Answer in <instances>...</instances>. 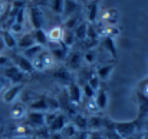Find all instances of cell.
Masks as SVG:
<instances>
[{
	"label": "cell",
	"mask_w": 148,
	"mask_h": 139,
	"mask_svg": "<svg viewBox=\"0 0 148 139\" xmlns=\"http://www.w3.org/2000/svg\"><path fill=\"white\" fill-rule=\"evenodd\" d=\"M138 128V121H125V122H112V129L119 136V139L131 138Z\"/></svg>",
	"instance_id": "6da1fadb"
},
{
	"label": "cell",
	"mask_w": 148,
	"mask_h": 139,
	"mask_svg": "<svg viewBox=\"0 0 148 139\" xmlns=\"http://www.w3.org/2000/svg\"><path fill=\"white\" fill-rule=\"evenodd\" d=\"M55 62L56 60L53 59L49 50H43L36 59L32 60V66L35 70H46V69H50L55 66Z\"/></svg>",
	"instance_id": "7a4b0ae2"
},
{
	"label": "cell",
	"mask_w": 148,
	"mask_h": 139,
	"mask_svg": "<svg viewBox=\"0 0 148 139\" xmlns=\"http://www.w3.org/2000/svg\"><path fill=\"white\" fill-rule=\"evenodd\" d=\"M29 20L33 30H39L45 27V14L39 6H33L29 9Z\"/></svg>",
	"instance_id": "3957f363"
},
{
	"label": "cell",
	"mask_w": 148,
	"mask_h": 139,
	"mask_svg": "<svg viewBox=\"0 0 148 139\" xmlns=\"http://www.w3.org/2000/svg\"><path fill=\"white\" fill-rule=\"evenodd\" d=\"M3 75H4V78H6L12 85H22V82H23L25 78H26V75H25L20 69H17L14 65L4 67Z\"/></svg>",
	"instance_id": "277c9868"
},
{
	"label": "cell",
	"mask_w": 148,
	"mask_h": 139,
	"mask_svg": "<svg viewBox=\"0 0 148 139\" xmlns=\"http://www.w3.org/2000/svg\"><path fill=\"white\" fill-rule=\"evenodd\" d=\"M12 62H13V65H14L17 69H20L25 75L32 73V72L35 70L33 66H32V62H30L29 59H26L22 53H16V55H13V56H12Z\"/></svg>",
	"instance_id": "5b68a950"
},
{
	"label": "cell",
	"mask_w": 148,
	"mask_h": 139,
	"mask_svg": "<svg viewBox=\"0 0 148 139\" xmlns=\"http://www.w3.org/2000/svg\"><path fill=\"white\" fill-rule=\"evenodd\" d=\"M26 123L35 131L38 128H43L45 125V113L43 112H33L29 110L26 115Z\"/></svg>",
	"instance_id": "8992f818"
},
{
	"label": "cell",
	"mask_w": 148,
	"mask_h": 139,
	"mask_svg": "<svg viewBox=\"0 0 148 139\" xmlns=\"http://www.w3.org/2000/svg\"><path fill=\"white\" fill-rule=\"evenodd\" d=\"M99 17L103 26H116L119 20V13L116 9H105L99 13Z\"/></svg>",
	"instance_id": "52a82bcc"
},
{
	"label": "cell",
	"mask_w": 148,
	"mask_h": 139,
	"mask_svg": "<svg viewBox=\"0 0 148 139\" xmlns=\"http://www.w3.org/2000/svg\"><path fill=\"white\" fill-rule=\"evenodd\" d=\"M50 46V55L53 56L55 60H66L68 57V53H69V47L66 46L63 42H59V43H49Z\"/></svg>",
	"instance_id": "ba28073f"
},
{
	"label": "cell",
	"mask_w": 148,
	"mask_h": 139,
	"mask_svg": "<svg viewBox=\"0 0 148 139\" xmlns=\"http://www.w3.org/2000/svg\"><path fill=\"white\" fill-rule=\"evenodd\" d=\"M66 93H68V99L72 102V103H79L84 97L82 95V88L76 83V82H69L68 83V88H66Z\"/></svg>",
	"instance_id": "9c48e42d"
},
{
	"label": "cell",
	"mask_w": 148,
	"mask_h": 139,
	"mask_svg": "<svg viewBox=\"0 0 148 139\" xmlns=\"http://www.w3.org/2000/svg\"><path fill=\"white\" fill-rule=\"evenodd\" d=\"M22 89H23V85H12V86H9V88L3 92V95H1L3 102H6V103L14 102V100L19 97V95L22 93Z\"/></svg>",
	"instance_id": "30bf717a"
},
{
	"label": "cell",
	"mask_w": 148,
	"mask_h": 139,
	"mask_svg": "<svg viewBox=\"0 0 148 139\" xmlns=\"http://www.w3.org/2000/svg\"><path fill=\"white\" fill-rule=\"evenodd\" d=\"M66 123H68V119H66V116L63 115V113H58L56 115V118H55V121L50 123L49 126H48V129L50 131V134H60L62 132V129L66 126Z\"/></svg>",
	"instance_id": "8fae6325"
},
{
	"label": "cell",
	"mask_w": 148,
	"mask_h": 139,
	"mask_svg": "<svg viewBox=\"0 0 148 139\" xmlns=\"http://www.w3.org/2000/svg\"><path fill=\"white\" fill-rule=\"evenodd\" d=\"M137 95V100H138V118L137 121H143L148 115V96L141 95V93H135Z\"/></svg>",
	"instance_id": "7c38bea8"
},
{
	"label": "cell",
	"mask_w": 148,
	"mask_h": 139,
	"mask_svg": "<svg viewBox=\"0 0 148 139\" xmlns=\"http://www.w3.org/2000/svg\"><path fill=\"white\" fill-rule=\"evenodd\" d=\"M79 10H81V6L78 1H75V0H65L63 1V14L66 16V19H69L75 14H79Z\"/></svg>",
	"instance_id": "4fadbf2b"
},
{
	"label": "cell",
	"mask_w": 148,
	"mask_h": 139,
	"mask_svg": "<svg viewBox=\"0 0 148 139\" xmlns=\"http://www.w3.org/2000/svg\"><path fill=\"white\" fill-rule=\"evenodd\" d=\"M29 110H33V112H49V106H48V102H46V97H38L35 100H32L29 103Z\"/></svg>",
	"instance_id": "5bb4252c"
},
{
	"label": "cell",
	"mask_w": 148,
	"mask_h": 139,
	"mask_svg": "<svg viewBox=\"0 0 148 139\" xmlns=\"http://www.w3.org/2000/svg\"><path fill=\"white\" fill-rule=\"evenodd\" d=\"M33 45H36L35 42V36H33V32H29V33H23L19 39H17V47L25 50V49H29Z\"/></svg>",
	"instance_id": "9a60e30c"
},
{
	"label": "cell",
	"mask_w": 148,
	"mask_h": 139,
	"mask_svg": "<svg viewBox=\"0 0 148 139\" xmlns=\"http://www.w3.org/2000/svg\"><path fill=\"white\" fill-rule=\"evenodd\" d=\"M86 16L91 23H95L99 17V9H98V0H91L86 4Z\"/></svg>",
	"instance_id": "2e32d148"
},
{
	"label": "cell",
	"mask_w": 148,
	"mask_h": 139,
	"mask_svg": "<svg viewBox=\"0 0 148 139\" xmlns=\"http://www.w3.org/2000/svg\"><path fill=\"white\" fill-rule=\"evenodd\" d=\"M63 32H65V29H62L60 26L52 27L49 32H46V36H48V43H59V42H62Z\"/></svg>",
	"instance_id": "e0dca14e"
},
{
	"label": "cell",
	"mask_w": 148,
	"mask_h": 139,
	"mask_svg": "<svg viewBox=\"0 0 148 139\" xmlns=\"http://www.w3.org/2000/svg\"><path fill=\"white\" fill-rule=\"evenodd\" d=\"M10 115H12V118H13V119H16V121L26 118V115H27L26 105H25L23 102L14 103V105H13V108H12V110H10Z\"/></svg>",
	"instance_id": "ac0fdd59"
},
{
	"label": "cell",
	"mask_w": 148,
	"mask_h": 139,
	"mask_svg": "<svg viewBox=\"0 0 148 139\" xmlns=\"http://www.w3.org/2000/svg\"><path fill=\"white\" fill-rule=\"evenodd\" d=\"M94 100H95V103H97L99 110H103L106 108V105H108V93H106V91L102 89V88H99L98 91H97V93H95Z\"/></svg>",
	"instance_id": "d6986e66"
},
{
	"label": "cell",
	"mask_w": 148,
	"mask_h": 139,
	"mask_svg": "<svg viewBox=\"0 0 148 139\" xmlns=\"http://www.w3.org/2000/svg\"><path fill=\"white\" fill-rule=\"evenodd\" d=\"M13 135L14 138L17 136H33V129L27 125V123H20V125H16L13 128Z\"/></svg>",
	"instance_id": "ffe728a7"
},
{
	"label": "cell",
	"mask_w": 148,
	"mask_h": 139,
	"mask_svg": "<svg viewBox=\"0 0 148 139\" xmlns=\"http://www.w3.org/2000/svg\"><path fill=\"white\" fill-rule=\"evenodd\" d=\"M45 49L43 46H40V45H33L32 47H29V49H25V50H22V55L26 57V59H29L30 62L33 60V59H36L42 52H43Z\"/></svg>",
	"instance_id": "44dd1931"
},
{
	"label": "cell",
	"mask_w": 148,
	"mask_h": 139,
	"mask_svg": "<svg viewBox=\"0 0 148 139\" xmlns=\"http://www.w3.org/2000/svg\"><path fill=\"white\" fill-rule=\"evenodd\" d=\"M1 39H3V43L7 49H16L17 47V39L14 35H12L9 30H3L1 32Z\"/></svg>",
	"instance_id": "7402d4cb"
},
{
	"label": "cell",
	"mask_w": 148,
	"mask_h": 139,
	"mask_svg": "<svg viewBox=\"0 0 148 139\" xmlns=\"http://www.w3.org/2000/svg\"><path fill=\"white\" fill-rule=\"evenodd\" d=\"M105 125H106L105 119H102L101 116H97V115H94L88 119V129L89 131H101L102 128H105Z\"/></svg>",
	"instance_id": "603a6c76"
},
{
	"label": "cell",
	"mask_w": 148,
	"mask_h": 139,
	"mask_svg": "<svg viewBox=\"0 0 148 139\" xmlns=\"http://www.w3.org/2000/svg\"><path fill=\"white\" fill-rule=\"evenodd\" d=\"M86 32H88V23L86 22H81L75 30H73V35H75V39L78 42H84L86 40Z\"/></svg>",
	"instance_id": "cb8c5ba5"
},
{
	"label": "cell",
	"mask_w": 148,
	"mask_h": 139,
	"mask_svg": "<svg viewBox=\"0 0 148 139\" xmlns=\"http://www.w3.org/2000/svg\"><path fill=\"white\" fill-rule=\"evenodd\" d=\"M53 76H55L58 80L63 82V83H69V82H72V79H71V73H69V70H68L66 67H59V69H56V70L53 72Z\"/></svg>",
	"instance_id": "d4e9b609"
},
{
	"label": "cell",
	"mask_w": 148,
	"mask_h": 139,
	"mask_svg": "<svg viewBox=\"0 0 148 139\" xmlns=\"http://www.w3.org/2000/svg\"><path fill=\"white\" fill-rule=\"evenodd\" d=\"M112 69H114L112 65H101L98 67V70L95 72V75L99 78V80H106V79L109 78Z\"/></svg>",
	"instance_id": "484cf974"
},
{
	"label": "cell",
	"mask_w": 148,
	"mask_h": 139,
	"mask_svg": "<svg viewBox=\"0 0 148 139\" xmlns=\"http://www.w3.org/2000/svg\"><path fill=\"white\" fill-rule=\"evenodd\" d=\"M68 65L72 67V69H76V67H79V65H81V62H82V55L81 53H78V52H72L71 55H68Z\"/></svg>",
	"instance_id": "4316f807"
},
{
	"label": "cell",
	"mask_w": 148,
	"mask_h": 139,
	"mask_svg": "<svg viewBox=\"0 0 148 139\" xmlns=\"http://www.w3.org/2000/svg\"><path fill=\"white\" fill-rule=\"evenodd\" d=\"M78 131H88V118L84 115H75L73 122H72Z\"/></svg>",
	"instance_id": "83f0119b"
},
{
	"label": "cell",
	"mask_w": 148,
	"mask_h": 139,
	"mask_svg": "<svg viewBox=\"0 0 148 139\" xmlns=\"http://www.w3.org/2000/svg\"><path fill=\"white\" fill-rule=\"evenodd\" d=\"M101 45L105 47V50H108V53H109V55H112L114 57L116 56L115 42H114V39H112V37H103V39H102V42H101Z\"/></svg>",
	"instance_id": "f1b7e54d"
},
{
	"label": "cell",
	"mask_w": 148,
	"mask_h": 139,
	"mask_svg": "<svg viewBox=\"0 0 148 139\" xmlns=\"http://www.w3.org/2000/svg\"><path fill=\"white\" fill-rule=\"evenodd\" d=\"M33 36H35V42L36 45H46L48 43V36H46V32L43 29H39V30H33Z\"/></svg>",
	"instance_id": "f546056e"
},
{
	"label": "cell",
	"mask_w": 148,
	"mask_h": 139,
	"mask_svg": "<svg viewBox=\"0 0 148 139\" xmlns=\"http://www.w3.org/2000/svg\"><path fill=\"white\" fill-rule=\"evenodd\" d=\"M76 132H78V129H76V126H75L73 123H66V126L62 129L60 135H62L65 139H71Z\"/></svg>",
	"instance_id": "4dcf8cb0"
},
{
	"label": "cell",
	"mask_w": 148,
	"mask_h": 139,
	"mask_svg": "<svg viewBox=\"0 0 148 139\" xmlns=\"http://www.w3.org/2000/svg\"><path fill=\"white\" fill-rule=\"evenodd\" d=\"M63 1L65 0H50L49 6L55 14H63Z\"/></svg>",
	"instance_id": "1f68e13d"
},
{
	"label": "cell",
	"mask_w": 148,
	"mask_h": 139,
	"mask_svg": "<svg viewBox=\"0 0 148 139\" xmlns=\"http://www.w3.org/2000/svg\"><path fill=\"white\" fill-rule=\"evenodd\" d=\"M62 42H63L68 47L72 46V45L76 42L75 35H73V30H66V29H65V32H63V37H62Z\"/></svg>",
	"instance_id": "d6a6232c"
},
{
	"label": "cell",
	"mask_w": 148,
	"mask_h": 139,
	"mask_svg": "<svg viewBox=\"0 0 148 139\" xmlns=\"http://www.w3.org/2000/svg\"><path fill=\"white\" fill-rule=\"evenodd\" d=\"M33 136L36 139H49L50 138V131L48 129V126L38 128V129L33 131Z\"/></svg>",
	"instance_id": "836d02e7"
},
{
	"label": "cell",
	"mask_w": 148,
	"mask_h": 139,
	"mask_svg": "<svg viewBox=\"0 0 148 139\" xmlns=\"http://www.w3.org/2000/svg\"><path fill=\"white\" fill-rule=\"evenodd\" d=\"M79 23H81V20H79V14H75V16L66 19V22H65V27H66V30H75V27H76Z\"/></svg>",
	"instance_id": "e575fe53"
},
{
	"label": "cell",
	"mask_w": 148,
	"mask_h": 139,
	"mask_svg": "<svg viewBox=\"0 0 148 139\" xmlns=\"http://www.w3.org/2000/svg\"><path fill=\"white\" fill-rule=\"evenodd\" d=\"M95 93H97V91H95V89H92L88 83H85V85L82 86V95H84L86 99H89V100H91V99H94V97H95Z\"/></svg>",
	"instance_id": "d590c367"
},
{
	"label": "cell",
	"mask_w": 148,
	"mask_h": 139,
	"mask_svg": "<svg viewBox=\"0 0 148 139\" xmlns=\"http://www.w3.org/2000/svg\"><path fill=\"white\" fill-rule=\"evenodd\" d=\"M82 57H84V60H85L86 63H89V65H91V63H94V62L98 59V56H97V50L91 49V50H88Z\"/></svg>",
	"instance_id": "8d00e7d4"
},
{
	"label": "cell",
	"mask_w": 148,
	"mask_h": 139,
	"mask_svg": "<svg viewBox=\"0 0 148 139\" xmlns=\"http://www.w3.org/2000/svg\"><path fill=\"white\" fill-rule=\"evenodd\" d=\"M137 92L141 93V95H145V96H148V78H144V79L138 83Z\"/></svg>",
	"instance_id": "74e56055"
},
{
	"label": "cell",
	"mask_w": 148,
	"mask_h": 139,
	"mask_svg": "<svg viewBox=\"0 0 148 139\" xmlns=\"http://www.w3.org/2000/svg\"><path fill=\"white\" fill-rule=\"evenodd\" d=\"M89 136V131H78L71 139H88Z\"/></svg>",
	"instance_id": "f35d334b"
},
{
	"label": "cell",
	"mask_w": 148,
	"mask_h": 139,
	"mask_svg": "<svg viewBox=\"0 0 148 139\" xmlns=\"http://www.w3.org/2000/svg\"><path fill=\"white\" fill-rule=\"evenodd\" d=\"M88 139H105V136L101 131H89Z\"/></svg>",
	"instance_id": "ab89813d"
},
{
	"label": "cell",
	"mask_w": 148,
	"mask_h": 139,
	"mask_svg": "<svg viewBox=\"0 0 148 139\" xmlns=\"http://www.w3.org/2000/svg\"><path fill=\"white\" fill-rule=\"evenodd\" d=\"M9 63H10V59H9L7 56L0 55V66H1V67H7V66H9Z\"/></svg>",
	"instance_id": "60d3db41"
},
{
	"label": "cell",
	"mask_w": 148,
	"mask_h": 139,
	"mask_svg": "<svg viewBox=\"0 0 148 139\" xmlns=\"http://www.w3.org/2000/svg\"><path fill=\"white\" fill-rule=\"evenodd\" d=\"M49 139H65L60 134H50V138Z\"/></svg>",
	"instance_id": "b9f144b4"
},
{
	"label": "cell",
	"mask_w": 148,
	"mask_h": 139,
	"mask_svg": "<svg viewBox=\"0 0 148 139\" xmlns=\"http://www.w3.org/2000/svg\"><path fill=\"white\" fill-rule=\"evenodd\" d=\"M4 9H6V3H4V0H0V14L4 12Z\"/></svg>",
	"instance_id": "7bdbcfd3"
},
{
	"label": "cell",
	"mask_w": 148,
	"mask_h": 139,
	"mask_svg": "<svg viewBox=\"0 0 148 139\" xmlns=\"http://www.w3.org/2000/svg\"><path fill=\"white\" fill-rule=\"evenodd\" d=\"M3 86H4V79L0 76V93H1V91H3Z\"/></svg>",
	"instance_id": "ee69618b"
},
{
	"label": "cell",
	"mask_w": 148,
	"mask_h": 139,
	"mask_svg": "<svg viewBox=\"0 0 148 139\" xmlns=\"http://www.w3.org/2000/svg\"><path fill=\"white\" fill-rule=\"evenodd\" d=\"M4 43H3V39H1V36H0V53H1V52H3V49H4Z\"/></svg>",
	"instance_id": "f6af8a7d"
},
{
	"label": "cell",
	"mask_w": 148,
	"mask_h": 139,
	"mask_svg": "<svg viewBox=\"0 0 148 139\" xmlns=\"http://www.w3.org/2000/svg\"><path fill=\"white\" fill-rule=\"evenodd\" d=\"M13 139H36L35 136H17V138H13Z\"/></svg>",
	"instance_id": "bcb514c9"
},
{
	"label": "cell",
	"mask_w": 148,
	"mask_h": 139,
	"mask_svg": "<svg viewBox=\"0 0 148 139\" xmlns=\"http://www.w3.org/2000/svg\"><path fill=\"white\" fill-rule=\"evenodd\" d=\"M75 1H78V0H75Z\"/></svg>",
	"instance_id": "7dc6e473"
},
{
	"label": "cell",
	"mask_w": 148,
	"mask_h": 139,
	"mask_svg": "<svg viewBox=\"0 0 148 139\" xmlns=\"http://www.w3.org/2000/svg\"><path fill=\"white\" fill-rule=\"evenodd\" d=\"M145 139H148V138H145Z\"/></svg>",
	"instance_id": "c3c4849f"
}]
</instances>
